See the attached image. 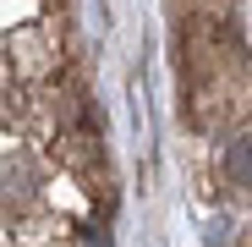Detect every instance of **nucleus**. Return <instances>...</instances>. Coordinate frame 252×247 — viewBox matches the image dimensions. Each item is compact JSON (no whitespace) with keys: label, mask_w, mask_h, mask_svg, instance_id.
Segmentation results:
<instances>
[{"label":"nucleus","mask_w":252,"mask_h":247,"mask_svg":"<svg viewBox=\"0 0 252 247\" xmlns=\"http://www.w3.org/2000/svg\"><path fill=\"white\" fill-rule=\"evenodd\" d=\"M225 176H230L236 187H247V192H252V132L230 143V154H225Z\"/></svg>","instance_id":"f257e3e1"}]
</instances>
